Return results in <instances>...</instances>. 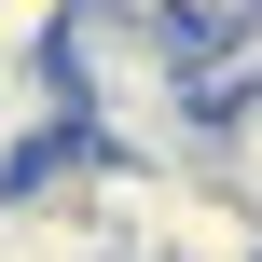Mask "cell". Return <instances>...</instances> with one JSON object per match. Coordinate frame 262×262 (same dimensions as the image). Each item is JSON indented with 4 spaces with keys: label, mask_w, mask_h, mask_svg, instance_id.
<instances>
[{
    "label": "cell",
    "mask_w": 262,
    "mask_h": 262,
    "mask_svg": "<svg viewBox=\"0 0 262 262\" xmlns=\"http://www.w3.org/2000/svg\"><path fill=\"white\" fill-rule=\"evenodd\" d=\"M69 14H83V0H0V69H55Z\"/></svg>",
    "instance_id": "1"
},
{
    "label": "cell",
    "mask_w": 262,
    "mask_h": 262,
    "mask_svg": "<svg viewBox=\"0 0 262 262\" xmlns=\"http://www.w3.org/2000/svg\"><path fill=\"white\" fill-rule=\"evenodd\" d=\"M0 221H14V193H0Z\"/></svg>",
    "instance_id": "2"
}]
</instances>
